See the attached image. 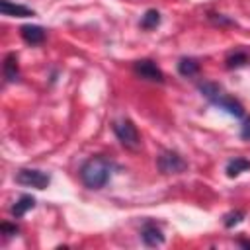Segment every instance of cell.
Segmentation results:
<instances>
[{"label": "cell", "instance_id": "obj_1", "mask_svg": "<svg viewBox=\"0 0 250 250\" xmlns=\"http://www.w3.org/2000/svg\"><path fill=\"white\" fill-rule=\"evenodd\" d=\"M113 162L105 156H92L80 166V180L90 189H102L111 176Z\"/></svg>", "mask_w": 250, "mask_h": 250}, {"label": "cell", "instance_id": "obj_2", "mask_svg": "<svg viewBox=\"0 0 250 250\" xmlns=\"http://www.w3.org/2000/svg\"><path fill=\"white\" fill-rule=\"evenodd\" d=\"M197 88H199V92H201L213 105H217L219 109L227 111L229 115H232V117H242V115H244L242 104H240L238 100H234L232 96H229L219 84L205 80V82H201Z\"/></svg>", "mask_w": 250, "mask_h": 250}, {"label": "cell", "instance_id": "obj_3", "mask_svg": "<svg viewBox=\"0 0 250 250\" xmlns=\"http://www.w3.org/2000/svg\"><path fill=\"white\" fill-rule=\"evenodd\" d=\"M113 133L117 137V141L129 148V150H137L141 146V135L137 131V125L131 119H119L113 123Z\"/></svg>", "mask_w": 250, "mask_h": 250}, {"label": "cell", "instance_id": "obj_4", "mask_svg": "<svg viewBox=\"0 0 250 250\" xmlns=\"http://www.w3.org/2000/svg\"><path fill=\"white\" fill-rule=\"evenodd\" d=\"M156 166L162 174H182L188 170V162L176 150H164L156 158Z\"/></svg>", "mask_w": 250, "mask_h": 250}, {"label": "cell", "instance_id": "obj_5", "mask_svg": "<svg viewBox=\"0 0 250 250\" xmlns=\"http://www.w3.org/2000/svg\"><path fill=\"white\" fill-rule=\"evenodd\" d=\"M16 182L27 188H37V189H45L51 184V178L47 172L43 170H35V168H21L16 174Z\"/></svg>", "mask_w": 250, "mask_h": 250}, {"label": "cell", "instance_id": "obj_6", "mask_svg": "<svg viewBox=\"0 0 250 250\" xmlns=\"http://www.w3.org/2000/svg\"><path fill=\"white\" fill-rule=\"evenodd\" d=\"M133 70L137 76H141L143 80H148V82H158L162 84L164 82V72L156 66V62H152L150 59H141L133 64Z\"/></svg>", "mask_w": 250, "mask_h": 250}, {"label": "cell", "instance_id": "obj_7", "mask_svg": "<svg viewBox=\"0 0 250 250\" xmlns=\"http://www.w3.org/2000/svg\"><path fill=\"white\" fill-rule=\"evenodd\" d=\"M0 12L4 16H10V18H31L35 16V12L27 6H21V4H14L10 0H0Z\"/></svg>", "mask_w": 250, "mask_h": 250}, {"label": "cell", "instance_id": "obj_8", "mask_svg": "<svg viewBox=\"0 0 250 250\" xmlns=\"http://www.w3.org/2000/svg\"><path fill=\"white\" fill-rule=\"evenodd\" d=\"M141 238L146 246H160L164 242V234L154 223H145V227L141 229Z\"/></svg>", "mask_w": 250, "mask_h": 250}, {"label": "cell", "instance_id": "obj_9", "mask_svg": "<svg viewBox=\"0 0 250 250\" xmlns=\"http://www.w3.org/2000/svg\"><path fill=\"white\" fill-rule=\"evenodd\" d=\"M20 33H21V39L29 45H39L45 41V29L41 25H23Z\"/></svg>", "mask_w": 250, "mask_h": 250}, {"label": "cell", "instance_id": "obj_10", "mask_svg": "<svg viewBox=\"0 0 250 250\" xmlns=\"http://www.w3.org/2000/svg\"><path fill=\"white\" fill-rule=\"evenodd\" d=\"M2 72H4L6 82H16V80H18V76H20V68H18V57H16V53H8V55H6Z\"/></svg>", "mask_w": 250, "mask_h": 250}, {"label": "cell", "instance_id": "obj_11", "mask_svg": "<svg viewBox=\"0 0 250 250\" xmlns=\"http://www.w3.org/2000/svg\"><path fill=\"white\" fill-rule=\"evenodd\" d=\"M35 207V197H31V195H21L14 205H12V209H10V213L16 217V219H20V217H23L29 209H33Z\"/></svg>", "mask_w": 250, "mask_h": 250}, {"label": "cell", "instance_id": "obj_12", "mask_svg": "<svg viewBox=\"0 0 250 250\" xmlns=\"http://www.w3.org/2000/svg\"><path fill=\"white\" fill-rule=\"evenodd\" d=\"M246 170H250V160H246V158L236 156V158L227 162V176L229 178H236L238 174H242Z\"/></svg>", "mask_w": 250, "mask_h": 250}, {"label": "cell", "instance_id": "obj_13", "mask_svg": "<svg viewBox=\"0 0 250 250\" xmlns=\"http://www.w3.org/2000/svg\"><path fill=\"white\" fill-rule=\"evenodd\" d=\"M178 72H180L182 76H186V78L195 76V74L199 72V62H197L195 59H191V57H184V59H180V62H178Z\"/></svg>", "mask_w": 250, "mask_h": 250}, {"label": "cell", "instance_id": "obj_14", "mask_svg": "<svg viewBox=\"0 0 250 250\" xmlns=\"http://www.w3.org/2000/svg\"><path fill=\"white\" fill-rule=\"evenodd\" d=\"M160 23V14H158V10H146L145 12V16L141 18V27L143 29H154L156 25Z\"/></svg>", "mask_w": 250, "mask_h": 250}, {"label": "cell", "instance_id": "obj_15", "mask_svg": "<svg viewBox=\"0 0 250 250\" xmlns=\"http://www.w3.org/2000/svg\"><path fill=\"white\" fill-rule=\"evenodd\" d=\"M248 62V55L246 53H234L230 57H227V68H238V66H244Z\"/></svg>", "mask_w": 250, "mask_h": 250}, {"label": "cell", "instance_id": "obj_16", "mask_svg": "<svg viewBox=\"0 0 250 250\" xmlns=\"http://www.w3.org/2000/svg\"><path fill=\"white\" fill-rule=\"evenodd\" d=\"M244 217H246V213H244V211H240V209L230 211V213H227V215H225V227H227V229H230V227L238 225Z\"/></svg>", "mask_w": 250, "mask_h": 250}, {"label": "cell", "instance_id": "obj_17", "mask_svg": "<svg viewBox=\"0 0 250 250\" xmlns=\"http://www.w3.org/2000/svg\"><path fill=\"white\" fill-rule=\"evenodd\" d=\"M0 230H2V234H4L6 238H10V236H16V234L20 232L18 225H10V223H2V225H0Z\"/></svg>", "mask_w": 250, "mask_h": 250}, {"label": "cell", "instance_id": "obj_18", "mask_svg": "<svg viewBox=\"0 0 250 250\" xmlns=\"http://www.w3.org/2000/svg\"><path fill=\"white\" fill-rule=\"evenodd\" d=\"M240 137H242L244 141H250V117H248V119H244L242 129H240Z\"/></svg>", "mask_w": 250, "mask_h": 250}]
</instances>
